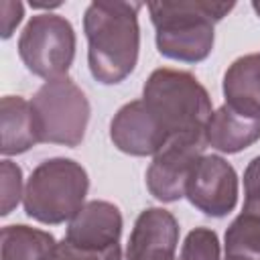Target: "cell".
I'll list each match as a JSON object with an SVG mask.
<instances>
[{
    "label": "cell",
    "mask_w": 260,
    "mask_h": 260,
    "mask_svg": "<svg viewBox=\"0 0 260 260\" xmlns=\"http://www.w3.org/2000/svg\"><path fill=\"white\" fill-rule=\"evenodd\" d=\"M177 260H221L217 234L209 228H195L187 234Z\"/></svg>",
    "instance_id": "obj_17"
},
{
    "label": "cell",
    "mask_w": 260,
    "mask_h": 260,
    "mask_svg": "<svg viewBox=\"0 0 260 260\" xmlns=\"http://www.w3.org/2000/svg\"><path fill=\"white\" fill-rule=\"evenodd\" d=\"M203 134L207 146L234 154L252 146L260 138V116H250L223 104L209 116Z\"/></svg>",
    "instance_id": "obj_12"
},
{
    "label": "cell",
    "mask_w": 260,
    "mask_h": 260,
    "mask_svg": "<svg viewBox=\"0 0 260 260\" xmlns=\"http://www.w3.org/2000/svg\"><path fill=\"white\" fill-rule=\"evenodd\" d=\"M142 102L169 138L203 132L213 114L211 98L199 79L189 71L171 67H158L148 75L142 87Z\"/></svg>",
    "instance_id": "obj_3"
},
{
    "label": "cell",
    "mask_w": 260,
    "mask_h": 260,
    "mask_svg": "<svg viewBox=\"0 0 260 260\" xmlns=\"http://www.w3.org/2000/svg\"><path fill=\"white\" fill-rule=\"evenodd\" d=\"M24 6L16 0H2L0 2V22H2V39H10L18 22L22 20Z\"/></svg>",
    "instance_id": "obj_20"
},
{
    "label": "cell",
    "mask_w": 260,
    "mask_h": 260,
    "mask_svg": "<svg viewBox=\"0 0 260 260\" xmlns=\"http://www.w3.org/2000/svg\"><path fill=\"white\" fill-rule=\"evenodd\" d=\"M207 142L203 132L171 138L154 156L146 171V187L150 195L162 203H173L185 197L187 181L193 167L203 156Z\"/></svg>",
    "instance_id": "obj_7"
},
{
    "label": "cell",
    "mask_w": 260,
    "mask_h": 260,
    "mask_svg": "<svg viewBox=\"0 0 260 260\" xmlns=\"http://www.w3.org/2000/svg\"><path fill=\"white\" fill-rule=\"evenodd\" d=\"M140 2H91L83 14L87 63L95 81L114 85L136 67L140 49Z\"/></svg>",
    "instance_id": "obj_1"
},
{
    "label": "cell",
    "mask_w": 260,
    "mask_h": 260,
    "mask_svg": "<svg viewBox=\"0 0 260 260\" xmlns=\"http://www.w3.org/2000/svg\"><path fill=\"white\" fill-rule=\"evenodd\" d=\"M0 177H2V215H8L20 201L22 193V171L12 160L4 158L0 165Z\"/></svg>",
    "instance_id": "obj_18"
},
{
    "label": "cell",
    "mask_w": 260,
    "mask_h": 260,
    "mask_svg": "<svg viewBox=\"0 0 260 260\" xmlns=\"http://www.w3.org/2000/svg\"><path fill=\"white\" fill-rule=\"evenodd\" d=\"M179 223L162 207H146L134 221L126 260H177Z\"/></svg>",
    "instance_id": "obj_10"
},
{
    "label": "cell",
    "mask_w": 260,
    "mask_h": 260,
    "mask_svg": "<svg viewBox=\"0 0 260 260\" xmlns=\"http://www.w3.org/2000/svg\"><path fill=\"white\" fill-rule=\"evenodd\" d=\"M246 203H260V154L254 156L244 171Z\"/></svg>",
    "instance_id": "obj_21"
},
{
    "label": "cell",
    "mask_w": 260,
    "mask_h": 260,
    "mask_svg": "<svg viewBox=\"0 0 260 260\" xmlns=\"http://www.w3.org/2000/svg\"><path fill=\"white\" fill-rule=\"evenodd\" d=\"M122 213L110 201H87L69 221L65 240L85 250H106L118 244Z\"/></svg>",
    "instance_id": "obj_11"
},
{
    "label": "cell",
    "mask_w": 260,
    "mask_h": 260,
    "mask_svg": "<svg viewBox=\"0 0 260 260\" xmlns=\"http://www.w3.org/2000/svg\"><path fill=\"white\" fill-rule=\"evenodd\" d=\"M0 152L4 156L26 152L41 142L32 106L20 95H4L0 100Z\"/></svg>",
    "instance_id": "obj_13"
},
{
    "label": "cell",
    "mask_w": 260,
    "mask_h": 260,
    "mask_svg": "<svg viewBox=\"0 0 260 260\" xmlns=\"http://www.w3.org/2000/svg\"><path fill=\"white\" fill-rule=\"evenodd\" d=\"M185 197L205 215H228L238 203V175L234 167L217 154H203L193 167Z\"/></svg>",
    "instance_id": "obj_8"
},
{
    "label": "cell",
    "mask_w": 260,
    "mask_h": 260,
    "mask_svg": "<svg viewBox=\"0 0 260 260\" xmlns=\"http://www.w3.org/2000/svg\"><path fill=\"white\" fill-rule=\"evenodd\" d=\"M114 146L132 156H154L171 138L142 100L124 104L110 122Z\"/></svg>",
    "instance_id": "obj_9"
},
{
    "label": "cell",
    "mask_w": 260,
    "mask_h": 260,
    "mask_svg": "<svg viewBox=\"0 0 260 260\" xmlns=\"http://www.w3.org/2000/svg\"><path fill=\"white\" fill-rule=\"evenodd\" d=\"M252 8H254V12L260 16V0H254V2H252Z\"/></svg>",
    "instance_id": "obj_22"
},
{
    "label": "cell",
    "mask_w": 260,
    "mask_h": 260,
    "mask_svg": "<svg viewBox=\"0 0 260 260\" xmlns=\"http://www.w3.org/2000/svg\"><path fill=\"white\" fill-rule=\"evenodd\" d=\"M89 177L85 169L71 158L43 160L28 177L22 205L28 217L57 225L71 221L73 215L85 205Z\"/></svg>",
    "instance_id": "obj_4"
},
{
    "label": "cell",
    "mask_w": 260,
    "mask_h": 260,
    "mask_svg": "<svg viewBox=\"0 0 260 260\" xmlns=\"http://www.w3.org/2000/svg\"><path fill=\"white\" fill-rule=\"evenodd\" d=\"M223 260H260V203H246L225 230Z\"/></svg>",
    "instance_id": "obj_16"
},
{
    "label": "cell",
    "mask_w": 260,
    "mask_h": 260,
    "mask_svg": "<svg viewBox=\"0 0 260 260\" xmlns=\"http://www.w3.org/2000/svg\"><path fill=\"white\" fill-rule=\"evenodd\" d=\"M53 260H122L120 244L106 248V250H85L69 244L65 238L57 244Z\"/></svg>",
    "instance_id": "obj_19"
},
{
    "label": "cell",
    "mask_w": 260,
    "mask_h": 260,
    "mask_svg": "<svg viewBox=\"0 0 260 260\" xmlns=\"http://www.w3.org/2000/svg\"><path fill=\"white\" fill-rule=\"evenodd\" d=\"M41 142L77 146L89 122V102L71 77L45 81L30 100Z\"/></svg>",
    "instance_id": "obj_5"
},
{
    "label": "cell",
    "mask_w": 260,
    "mask_h": 260,
    "mask_svg": "<svg viewBox=\"0 0 260 260\" xmlns=\"http://www.w3.org/2000/svg\"><path fill=\"white\" fill-rule=\"evenodd\" d=\"M57 244L45 230L24 223L4 225L0 234V260H53Z\"/></svg>",
    "instance_id": "obj_15"
},
{
    "label": "cell",
    "mask_w": 260,
    "mask_h": 260,
    "mask_svg": "<svg viewBox=\"0 0 260 260\" xmlns=\"http://www.w3.org/2000/svg\"><path fill=\"white\" fill-rule=\"evenodd\" d=\"M234 2L177 0L150 2L148 12L156 30V49L162 57L183 63H199L209 57L215 24L228 16Z\"/></svg>",
    "instance_id": "obj_2"
},
{
    "label": "cell",
    "mask_w": 260,
    "mask_h": 260,
    "mask_svg": "<svg viewBox=\"0 0 260 260\" xmlns=\"http://www.w3.org/2000/svg\"><path fill=\"white\" fill-rule=\"evenodd\" d=\"M18 55L24 67L45 81L65 77L75 57L71 22L53 12L35 14L20 32Z\"/></svg>",
    "instance_id": "obj_6"
},
{
    "label": "cell",
    "mask_w": 260,
    "mask_h": 260,
    "mask_svg": "<svg viewBox=\"0 0 260 260\" xmlns=\"http://www.w3.org/2000/svg\"><path fill=\"white\" fill-rule=\"evenodd\" d=\"M223 98L230 108L260 116V53L238 57L225 69Z\"/></svg>",
    "instance_id": "obj_14"
}]
</instances>
